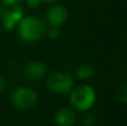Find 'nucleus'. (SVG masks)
Here are the masks:
<instances>
[{"label": "nucleus", "mask_w": 127, "mask_h": 126, "mask_svg": "<svg viewBox=\"0 0 127 126\" xmlns=\"http://www.w3.org/2000/svg\"><path fill=\"white\" fill-rule=\"evenodd\" d=\"M18 32L20 38L25 41H37L44 37L46 32V25L42 20L33 16L22 17L18 24Z\"/></svg>", "instance_id": "nucleus-1"}, {"label": "nucleus", "mask_w": 127, "mask_h": 126, "mask_svg": "<svg viewBox=\"0 0 127 126\" xmlns=\"http://www.w3.org/2000/svg\"><path fill=\"white\" fill-rule=\"evenodd\" d=\"M94 67L89 64H83L76 69V75L80 79H89L94 76Z\"/></svg>", "instance_id": "nucleus-9"}, {"label": "nucleus", "mask_w": 127, "mask_h": 126, "mask_svg": "<svg viewBox=\"0 0 127 126\" xmlns=\"http://www.w3.org/2000/svg\"><path fill=\"white\" fill-rule=\"evenodd\" d=\"M45 74H46V66L41 62H31L25 68V76L28 79H40L45 76Z\"/></svg>", "instance_id": "nucleus-7"}, {"label": "nucleus", "mask_w": 127, "mask_h": 126, "mask_svg": "<svg viewBox=\"0 0 127 126\" xmlns=\"http://www.w3.org/2000/svg\"><path fill=\"white\" fill-rule=\"evenodd\" d=\"M76 121V115L69 108H60L55 114V122L59 126H71Z\"/></svg>", "instance_id": "nucleus-8"}, {"label": "nucleus", "mask_w": 127, "mask_h": 126, "mask_svg": "<svg viewBox=\"0 0 127 126\" xmlns=\"http://www.w3.org/2000/svg\"><path fill=\"white\" fill-rule=\"evenodd\" d=\"M40 1L46 2V3H51V2H55V1H57V0H40Z\"/></svg>", "instance_id": "nucleus-15"}, {"label": "nucleus", "mask_w": 127, "mask_h": 126, "mask_svg": "<svg viewBox=\"0 0 127 126\" xmlns=\"http://www.w3.org/2000/svg\"><path fill=\"white\" fill-rule=\"evenodd\" d=\"M0 16L2 19V25L7 30H11L16 25L19 24L24 17V10L20 4H3L0 7Z\"/></svg>", "instance_id": "nucleus-5"}, {"label": "nucleus", "mask_w": 127, "mask_h": 126, "mask_svg": "<svg viewBox=\"0 0 127 126\" xmlns=\"http://www.w3.org/2000/svg\"><path fill=\"white\" fill-rule=\"evenodd\" d=\"M11 103L19 109H29L37 103V94L29 87H18L11 94Z\"/></svg>", "instance_id": "nucleus-3"}, {"label": "nucleus", "mask_w": 127, "mask_h": 126, "mask_svg": "<svg viewBox=\"0 0 127 126\" xmlns=\"http://www.w3.org/2000/svg\"><path fill=\"white\" fill-rule=\"evenodd\" d=\"M49 36H50L53 39H56V38L59 37V30L57 29V27H53L49 31Z\"/></svg>", "instance_id": "nucleus-14"}, {"label": "nucleus", "mask_w": 127, "mask_h": 126, "mask_svg": "<svg viewBox=\"0 0 127 126\" xmlns=\"http://www.w3.org/2000/svg\"><path fill=\"white\" fill-rule=\"evenodd\" d=\"M95 124H96V118H95V116H93V115L86 116V117L83 120L84 126H94Z\"/></svg>", "instance_id": "nucleus-11"}, {"label": "nucleus", "mask_w": 127, "mask_h": 126, "mask_svg": "<svg viewBox=\"0 0 127 126\" xmlns=\"http://www.w3.org/2000/svg\"><path fill=\"white\" fill-rule=\"evenodd\" d=\"M8 87V84H7V80L4 79L2 76H0V93H3L4 91Z\"/></svg>", "instance_id": "nucleus-13"}, {"label": "nucleus", "mask_w": 127, "mask_h": 126, "mask_svg": "<svg viewBox=\"0 0 127 126\" xmlns=\"http://www.w3.org/2000/svg\"><path fill=\"white\" fill-rule=\"evenodd\" d=\"M40 2H41L40 0H27V6L31 9H35L37 7H39Z\"/></svg>", "instance_id": "nucleus-12"}, {"label": "nucleus", "mask_w": 127, "mask_h": 126, "mask_svg": "<svg viewBox=\"0 0 127 126\" xmlns=\"http://www.w3.org/2000/svg\"><path fill=\"white\" fill-rule=\"evenodd\" d=\"M96 93L88 85H80L72 91L70 95V104L77 111H87L94 105Z\"/></svg>", "instance_id": "nucleus-2"}, {"label": "nucleus", "mask_w": 127, "mask_h": 126, "mask_svg": "<svg viewBox=\"0 0 127 126\" xmlns=\"http://www.w3.org/2000/svg\"><path fill=\"white\" fill-rule=\"evenodd\" d=\"M116 96L119 102L124 103V104H127V84L122 85V86L117 89Z\"/></svg>", "instance_id": "nucleus-10"}, {"label": "nucleus", "mask_w": 127, "mask_h": 126, "mask_svg": "<svg viewBox=\"0 0 127 126\" xmlns=\"http://www.w3.org/2000/svg\"><path fill=\"white\" fill-rule=\"evenodd\" d=\"M67 16H68L67 9L64 6L57 4V6L51 7V8L47 11L46 19L53 27H59L66 21Z\"/></svg>", "instance_id": "nucleus-6"}, {"label": "nucleus", "mask_w": 127, "mask_h": 126, "mask_svg": "<svg viewBox=\"0 0 127 126\" xmlns=\"http://www.w3.org/2000/svg\"><path fill=\"white\" fill-rule=\"evenodd\" d=\"M47 86L56 94H67L74 87L72 78L63 71H54L47 79Z\"/></svg>", "instance_id": "nucleus-4"}]
</instances>
